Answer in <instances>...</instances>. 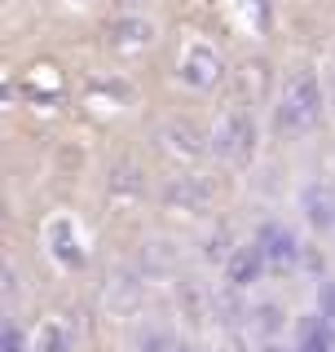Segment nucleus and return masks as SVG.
<instances>
[{
  "label": "nucleus",
  "instance_id": "ddd939ff",
  "mask_svg": "<svg viewBox=\"0 0 335 352\" xmlns=\"http://www.w3.org/2000/svg\"><path fill=\"white\" fill-rule=\"evenodd\" d=\"M247 322H252V330H256V335H265V344H274V339L283 335L287 317H283V308H278V304H270V300H265V304H256V308H252V317H247Z\"/></svg>",
  "mask_w": 335,
  "mask_h": 352
},
{
  "label": "nucleus",
  "instance_id": "f257e3e1",
  "mask_svg": "<svg viewBox=\"0 0 335 352\" xmlns=\"http://www.w3.org/2000/svg\"><path fill=\"white\" fill-rule=\"evenodd\" d=\"M274 119L287 137H305V132L318 128L322 119V84L309 66H296L287 71L283 80V93H278V106H274Z\"/></svg>",
  "mask_w": 335,
  "mask_h": 352
},
{
  "label": "nucleus",
  "instance_id": "aec40b11",
  "mask_svg": "<svg viewBox=\"0 0 335 352\" xmlns=\"http://www.w3.org/2000/svg\"><path fill=\"white\" fill-rule=\"evenodd\" d=\"M221 352H247V339H243V330H225V348Z\"/></svg>",
  "mask_w": 335,
  "mask_h": 352
},
{
  "label": "nucleus",
  "instance_id": "a211bd4d",
  "mask_svg": "<svg viewBox=\"0 0 335 352\" xmlns=\"http://www.w3.org/2000/svg\"><path fill=\"white\" fill-rule=\"evenodd\" d=\"M0 352H27V335H22V326L9 317L5 330H0Z\"/></svg>",
  "mask_w": 335,
  "mask_h": 352
},
{
  "label": "nucleus",
  "instance_id": "f03ea898",
  "mask_svg": "<svg viewBox=\"0 0 335 352\" xmlns=\"http://www.w3.org/2000/svg\"><path fill=\"white\" fill-rule=\"evenodd\" d=\"M212 154L225 163H247L256 154V115L247 106H230L212 128Z\"/></svg>",
  "mask_w": 335,
  "mask_h": 352
},
{
  "label": "nucleus",
  "instance_id": "9d476101",
  "mask_svg": "<svg viewBox=\"0 0 335 352\" xmlns=\"http://www.w3.org/2000/svg\"><path fill=\"white\" fill-rule=\"evenodd\" d=\"M296 352H335V326L322 313H309L296 322Z\"/></svg>",
  "mask_w": 335,
  "mask_h": 352
},
{
  "label": "nucleus",
  "instance_id": "20e7f679",
  "mask_svg": "<svg viewBox=\"0 0 335 352\" xmlns=\"http://www.w3.org/2000/svg\"><path fill=\"white\" fill-rule=\"evenodd\" d=\"M212 198H216V185L207 181V176H172V181L163 185V203L172 207V212H207Z\"/></svg>",
  "mask_w": 335,
  "mask_h": 352
},
{
  "label": "nucleus",
  "instance_id": "2eb2a0df",
  "mask_svg": "<svg viewBox=\"0 0 335 352\" xmlns=\"http://www.w3.org/2000/svg\"><path fill=\"white\" fill-rule=\"evenodd\" d=\"M212 308L221 313V322H225L230 330L238 326L243 317H252V308H243V300H238V291H234V286H230V291H221V295H212Z\"/></svg>",
  "mask_w": 335,
  "mask_h": 352
},
{
  "label": "nucleus",
  "instance_id": "5701e85b",
  "mask_svg": "<svg viewBox=\"0 0 335 352\" xmlns=\"http://www.w3.org/2000/svg\"><path fill=\"white\" fill-rule=\"evenodd\" d=\"M327 102H331V110H335V75H331V93H327Z\"/></svg>",
  "mask_w": 335,
  "mask_h": 352
},
{
  "label": "nucleus",
  "instance_id": "1a4fd4ad",
  "mask_svg": "<svg viewBox=\"0 0 335 352\" xmlns=\"http://www.w3.org/2000/svg\"><path fill=\"white\" fill-rule=\"evenodd\" d=\"M106 40H110V49H146L154 40V22L146 14H119L106 27Z\"/></svg>",
  "mask_w": 335,
  "mask_h": 352
},
{
  "label": "nucleus",
  "instance_id": "f3484780",
  "mask_svg": "<svg viewBox=\"0 0 335 352\" xmlns=\"http://www.w3.org/2000/svg\"><path fill=\"white\" fill-rule=\"evenodd\" d=\"M137 352H176V344H172V335H168V330L150 326L146 335L137 339Z\"/></svg>",
  "mask_w": 335,
  "mask_h": 352
},
{
  "label": "nucleus",
  "instance_id": "39448f33",
  "mask_svg": "<svg viewBox=\"0 0 335 352\" xmlns=\"http://www.w3.org/2000/svg\"><path fill=\"white\" fill-rule=\"evenodd\" d=\"M44 247H49V256L62 264V269H84V238L80 229H75L71 216H53L49 225H44Z\"/></svg>",
  "mask_w": 335,
  "mask_h": 352
},
{
  "label": "nucleus",
  "instance_id": "0eeeda50",
  "mask_svg": "<svg viewBox=\"0 0 335 352\" xmlns=\"http://www.w3.org/2000/svg\"><path fill=\"white\" fill-rule=\"evenodd\" d=\"M256 242L265 247V260H270V269H296L300 256H305V247H300L296 229L278 225V220H270V225H261V234H256Z\"/></svg>",
  "mask_w": 335,
  "mask_h": 352
},
{
  "label": "nucleus",
  "instance_id": "4be33fe9",
  "mask_svg": "<svg viewBox=\"0 0 335 352\" xmlns=\"http://www.w3.org/2000/svg\"><path fill=\"white\" fill-rule=\"evenodd\" d=\"M261 352H296V348H283V344L274 339V344H261Z\"/></svg>",
  "mask_w": 335,
  "mask_h": 352
},
{
  "label": "nucleus",
  "instance_id": "4468645a",
  "mask_svg": "<svg viewBox=\"0 0 335 352\" xmlns=\"http://www.w3.org/2000/svg\"><path fill=\"white\" fill-rule=\"evenodd\" d=\"M106 190H110V198H137L146 190V181H141V172L132 168V163H119V168H110Z\"/></svg>",
  "mask_w": 335,
  "mask_h": 352
},
{
  "label": "nucleus",
  "instance_id": "7ed1b4c3",
  "mask_svg": "<svg viewBox=\"0 0 335 352\" xmlns=\"http://www.w3.org/2000/svg\"><path fill=\"white\" fill-rule=\"evenodd\" d=\"M221 75H225V58H221L207 40H190L181 49V58H176V80H181L185 88H194V93L216 88Z\"/></svg>",
  "mask_w": 335,
  "mask_h": 352
},
{
  "label": "nucleus",
  "instance_id": "412c9836",
  "mask_svg": "<svg viewBox=\"0 0 335 352\" xmlns=\"http://www.w3.org/2000/svg\"><path fill=\"white\" fill-rule=\"evenodd\" d=\"M110 5H119V9H124V14H137V9L146 5V0H110Z\"/></svg>",
  "mask_w": 335,
  "mask_h": 352
},
{
  "label": "nucleus",
  "instance_id": "b1692460",
  "mask_svg": "<svg viewBox=\"0 0 335 352\" xmlns=\"http://www.w3.org/2000/svg\"><path fill=\"white\" fill-rule=\"evenodd\" d=\"M176 352H203V348H194V344H185V348H176Z\"/></svg>",
  "mask_w": 335,
  "mask_h": 352
},
{
  "label": "nucleus",
  "instance_id": "dca6fc26",
  "mask_svg": "<svg viewBox=\"0 0 335 352\" xmlns=\"http://www.w3.org/2000/svg\"><path fill=\"white\" fill-rule=\"evenodd\" d=\"M238 247H230V229H216V234L207 238V247H203V260L207 264H230V256Z\"/></svg>",
  "mask_w": 335,
  "mask_h": 352
},
{
  "label": "nucleus",
  "instance_id": "6e6552de",
  "mask_svg": "<svg viewBox=\"0 0 335 352\" xmlns=\"http://www.w3.org/2000/svg\"><path fill=\"white\" fill-rule=\"evenodd\" d=\"M265 269H270V260H265V247L252 238V242H243V247L230 256V264H225V282L234 286V291H247L252 282L265 278Z\"/></svg>",
  "mask_w": 335,
  "mask_h": 352
},
{
  "label": "nucleus",
  "instance_id": "423d86ee",
  "mask_svg": "<svg viewBox=\"0 0 335 352\" xmlns=\"http://www.w3.org/2000/svg\"><path fill=\"white\" fill-rule=\"evenodd\" d=\"M159 141L168 154H176V159H203V154H212V132H203L199 124H190V119H172V124L159 128Z\"/></svg>",
  "mask_w": 335,
  "mask_h": 352
},
{
  "label": "nucleus",
  "instance_id": "6ab92c4d",
  "mask_svg": "<svg viewBox=\"0 0 335 352\" xmlns=\"http://www.w3.org/2000/svg\"><path fill=\"white\" fill-rule=\"evenodd\" d=\"M318 313L335 326V282H331V278H322V282H318Z\"/></svg>",
  "mask_w": 335,
  "mask_h": 352
},
{
  "label": "nucleus",
  "instance_id": "9b49d317",
  "mask_svg": "<svg viewBox=\"0 0 335 352\" xmlns=\"http://www.w3.org/2000/svg\"><path fill=\"white\" fill-rule=\"evenodd\" d=\"M300 207H305V220L314 229H335V198L331 190H322V185H305V194H300Z\"/></svg>",
  "mask_w": 335,
  "mask_h": 352
},
{
  "label": "nucleus",
  "instance_id": "f8f14e48",
  "mask_svg": "<svg viewBox=\"0 0 335 352\" xmlns=\"http://www.w3.org/2000/svg\"><path fill=\"white\" fill-rule=\"evenodd\" d=\"M75 348V330L66 317H49V322H40L36 339H31V352H71Z\"/></svg>",
  "mask_w": 335,
  "mask_h": 352
}]
</instances>
